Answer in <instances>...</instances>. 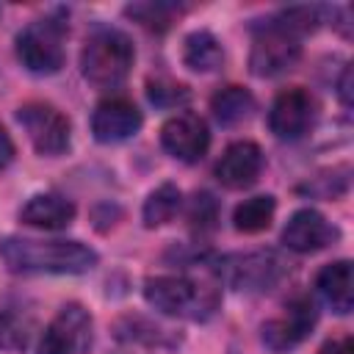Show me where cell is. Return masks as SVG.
I'll return each mask as SVG.
<instances>
[{
  "instance_id": "9c48e42d",
  "label": "cell",
  "mask_w": 354,
  "mask_h": 354,
  "mask_svg": "<svg viewBox=\"0 0 354 354\" xmlns=\"http://www.w3.org/2000/svg\"><path fill=\"white\" fill-rule=\"evenodd\" d=\"M315 116H318L315 97L301 86H290L274 97L268 111V127L279 141H299L313 130Z\"/></svg>"
},
{
  "instance_id": "d4e9b609",
  "label": "cell",
  "mask_w": 354,
  "mask_h": 354,
  "mask_svg": "<svg viewBox=\"0 0 354 354\" xmlns=\"http://www.w3.org/2000/svg\"><path fill=\"white\" fill-rule=\"evenodd\" d=\"M318 354H354V340L348 335H340V337H332L321 346Z\"/></svg>"
},
{
  "instance_id": "7402d4cb",
  "label": "cell",
  "mask_w": 354,
  "mask_h": 354,
  "mask_svg": "<svg viewBox=\"0 0 354 354\" xmlns=\"http://www.w3.org/2000/svg\"><path fill=\"white\" fill-rule=\"evenodd\" d=\"M274 210H277V199L271 194H257V196H249L243 199L235 210H232V224L238 232H263L271 218H274Z\"/></svg>"
},
{
  "instance_id": "ffe728a7",
  "label": "cell",
  "mask_w": 354,
  "mask_h": 354,
  "mask_svg": "<svg viewBox=\"0 0 354 354\" xmlns=\"http://www.w3.org/2000/svg\"><path fill=\"white\" fill-rule=\"evenodd\" d=\"M185 11L183 3H174V0H141V3H130L124 6V14L138 22L141 28L147 30H155V33H163L171 28V22Z\"/></svg>"
},
{
  "instance_id": "44dd1931",
  "label": "cell",
  "mask_w": 354,
  "mask_h": 354,
  "mask_svg": "<svg viewBox=\"0 0 354 354\" xmlns=\"http://www.w3.org/2000/svg\"><path fill=\"white\" fill-rule=\"evenodd\" d=\"M180 205H183V194H180V188H177L174 183L158 185V188L147 196V202H144V210H141L144 227L155 230V227L169 224V221L177 216Z\"/></svg>"
},
{
  "instance_id": "52a82bcc",
  "label": "cell",
  "mask_w": 354,
  "mask_h": 354,
  "mask_svg": "<svg viewBox=\"0 0 354 354\" xmlns=\"http://www.w3.org/2000/svg\"><path fill=\"white\" fill-rule=\"evenodd\" d=\"M318 321V310H315V301L304 293L293 296L288 304H285V313L277 315V318H268L263 326H260V337H263V346L274 354H285L290 348H296L315 326Z\"/></svg>"
},
{
  "instance_id": "484cf974",
  "label": "cell",
  "mask_w": 354,
  "mask_h": 354,
  "mask_svg": "<svg viewBox=\"0 0 354 354\" xmlns=\"http://www.w3.org/2000/svg\"><path fill=\"white\" fill-rule=\"evenodd\" d=\"M11 160H14V141L6 133V127L0 124V169H6Z\"/></svg>"
},
{
  "instance_id": "cb8c5ba5",
  "label": "cell",
  "mask_w": 354,
  "mask_h": 354,
  "mask_svg": "<svg viewBox=\"0 0 354 354\" xmlns=\"http://www.w3.org/2000/svg\"><path fill=\"white\" fill-rule=\"evenodd\" d=\"M147 94H149V102L158 105V108H177V105H185L191 100L188 86H183L177 80H169V77L149 80L147 83Z\"/></svg>"
},
{
  "instance_id": "ac0fdd59",
  "label": "cell",
  "mask_w": 354,
  "mask_h": 354,
  "mask_svg": "<svg viewBox=\"0 0 354 354\" xmlns=\"http://www.w3.org/2000/svg\"><path fill=\"white\" fill-rule=\"evenodd\" d=\"M210 111L218 119V124L232 127V124H241V122H246L252 116L254 97L243 86H224L210 97Z\"/></svg>"
},
{
  "instance_id": "4316f807",
  "label": "cell",
  "mask_w": 354,
  "mask_h": 354,
  "mask_svg": "<svg viewBox=\"0 0 354 354\" xmlns=\"http://www.w3.org/2000/svg\"><path fill=\"white\" fill-rule=\"evenodd\" d=\"M337 94H340L343 105H346V108H351V66H346V69H343L340 83H337Z\"/></svg>"
},
{
  "instance_id": "e0dca14e",
  "label": "cell",
  "mask_w": 354,
  "mask_h": 354,
  "mask_svg": "<svg viewBox=\"0 0 354 354\" xmlns=\"http://www.w3.org/2000/svg\"><path fill=\"white\" fill-rule=\"evenodd\" d=\"M315 288L337 315L351 313V307H354V279H351V263L348 260H335V263L324 266L315 277Z\"/></svg>"
},
{
  "instance_id": "7c38bea8",
  "label": "cell",
  "mask_w": 354,
  "mask_h": 354,
  "mask_svg": "<svg viewBox=\"0 0 354 354\" xmlns=\"http://www.w3.org/2000/svg\"><path fill=\"white\" fill-rule=\"evenodd\" d=\"M340 238L337 227L332 221H326L324 213L313 210V207H301L296 210L288 224L282 227V246L296 252V254H310V252H321L329 243H335Z\"/></svg>"
},
{
  "instance_id": "d6986e66",
  "label": "cell",
  "mask_w": 354,
  "mask_h": 354,
  "mask_svg": "<svg viewBox=\"0 0 354 354\" xmlns=\"http://www.w3.org/2000/svg\"><path fill=\"white\" fill-rule=\"evenodd\" d=\"M183 61L194 72H216L224 64V50L210 30H194L185 36Z\"/></svg>"
},
{
  "instance_id": "4fadbf2b",
  "label": "cell",
  "mask_w": 354,
  "mask_h": 354,
  "mask_svg": "<svg viewBox=\"0 0 354 354\" xmlns=\"http://www.w3.org/2000/svg\"><path fill=\"white\" fill-rule=\"evenodd\" d=\"M144 124L141 111L124 97L102 100L91 113V133L100 144H119L133 138Z\"/></svg>"
},
{
  "instance_id": "6da1fadb",
  "label": "cell",
  "mask_w": 354,
  "mask_h": 354,
  "mask_svg": "<svg viewBox=\"0 0 354 354\" xmlns=\"http://www.w3.org/2000/svg\"><path fill=\"white\" fill-rule=\"evenodd\" d=\"M0 260L14 274H86L97 266V252L80 241H36V238H3Z\"/></svg>"
},
{
  "instance_id": "ba28073f",
  "label": "cell",
  "mask_w": 354,
  "mask_h": 354,
  "mask_svg": "<svg viewBox=\"0 0 354 354\" xmlns=\"http://www.w3.org/2000/svg\"><path fill=\"white\" fill-rule=\"evenodd\" d=\"M91 346V315L83 304H64L39 337L36 354H83Z\"/></svg>"
},
{
  "instance_id": "30bf717a",
  "label": "cell",
  "mask_w": 354,
  "mask_h": 354,
  "mask_svg": "<svg viewBox=\"0 0 354 354\" xmlns=\"http://www.w3.org/2000/svg\"><path fill=\"white\" fill-rule=\"evenodd\" d=\"M288 263L277 252H249L224 266V279L243 293H266L282 282Z\"/></svg>"
},
{
  "instance_id": "5bb4252c",
  "label": "cell",
  "mask_w": 354,
  "mask_h": 354,
  "mask_svg": "<svg viewBox=\"0 0 354 354\" xmlns=\"http://www.w3.org/2000/svg\"><path fill=\"white\" fill-rule=\"evenodd\" d=\"M263 149L254 144V141H232L221 158L216 160V177L224 188H232V191H241V188H249L257 183L260 171H263Z\"/></svg>"
},
{
  "instance_id": "3957f363",
  "label": "cell",
  "mask_w": 354,
  "mask_h": 354,
  "mask_svg": "<svg viewBox=\"0 0 354 354\" xmlns=\"http://www.w3.org/2000/svg\"><path fill=\"white\" fill-rule=\"evenodd\" d=\"M136 61V50L127 33L116 28H97L80 53V72L97 88H116L124 83Z\"/></svg>"
},
{
  "instance_id": "7a4b0ae2",
  "label": "cell",
  "mask_w": 354,
  "mask_h": 354,
  "mask_svg": "<svg viewBox=\"0 0 354 354\" xmlns=\"http://www.w3.org/2000/svg\"><path fill=\"white\" fill-rule=\"evenodd\" d=\"M144 299L163 315L205 321L218 307V288L210 282H196L191 277L160 274L144 282Z\"/></svg>"
},
{
  "instance_id": "603a6c76",
  "label": "cell",
  "mask_w": 354,
  "mask_h": 354,
  "mask_svg": "<svg viewBox=\"0 0 354 354\" xmlns=\"http://www.w3.org/2000/svg\"><path fill=\"white\" fill-rule=\"evenodd\" d=\"M188 224L199 235L216 230V224H218V199L210 191H196L194 194V199L188 205Z\"/></svg>"
},
{
  "instance_id": "8992f818",
  "label": "cell",
  "mask_w": 354,
  "mask_h": 354,
  "mask_svg": "<svg viewBox=\"0 0 354 354\" xmlns=\"http://www.w3.org/2000/svg\"><path fill=\"white\" fill-rule=\"evenodd\" d=\"M17 122L28 133L33 149L39 155L55 158L69 149L72 138V122L66 113H61L50 102H25L17 108Z\"/></svg>"
},
{
  "instance_id": "9a60e30c",
  "label": "cell",
  "mask_w": 354,
  "mask_h": 354,
  "mask_svg": "<svg viewBox=\"0 0 354 354\" xmlns=\"http://www.w3.org/2000/svg\"><path fill=\"white\" fill-rule=\"evenodd\" d=\"M36 335V307L19 293L0 296V348L22 351Z\"/></svg>"
},
{
  "instance_id": "5b68a950",
  "label": "cell",
  "mask_w": 354,
  "mask_h": 354,
  "mask_svg": "<svg viewBox=\"0 0 354 354\" xmlns=\"http://www.w3.org/2000/svg\"><path fill=\"white\" fill-rule=\"evenodd\" d=\"M301 58V39L290 33L274 17L254 28V41L249 53V69L257 77H277L296 66Z\"/></svg>"
},
{
  "instance_id": "8fae6325",
  "label": "cell",
  "mask_w": 354,
  "mask_h": 354,
  "mask_svg": "<svg viewBox=\"0 0 354 354\" xmlns=\"http://www.w3.org/2000/svg\"><path fill=\"white\" fill-rule=\"evenodd\" d=\"M160 144L171 158L183 163H196L210 147V130L202 116L183 111L166 119V124L160 127Z\"/></svg>"
},
{
  "instance_id": "2e32d148",
  "label": "cell",
  "mask_w": 354,
  "mask_h": 354,
  "mask_svg": "<svg viewBox=\"0 0 354 354\" xmlns=\"http://www.w3.org/2000/svg\"><path fill=\"white\" fill-rule=\"evenodd\" d=\"M75 218V202L61 194H33L19 207V221L36 230H64Z\"/></svg>"
},
{
  "instance_id": "277c9868",
  "label": "cell",
  "mask_w": 354,
  "mask_h": 354,
  "mask_svg": "<svg viewBox=\"0 0 354 354\" xmlns=\"http://www.w3.org/2000/svg\"><path fill=\"white\" fill-rule=\"evenodd\" d=\"M66 36L69 28L61 17L50 14L28 22L17 33V58L33 75H55L66 58Z\"/></svg>"
}]
</instances>
